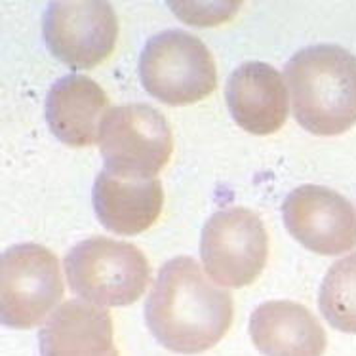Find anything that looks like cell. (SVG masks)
<instances>
[{
    "instance_id": "52a82bcc",
    "label": "cell",
    "mask_w": 356,
    "mask_h": 356,
    "mask_svg": "<svg viewBox=\"0 0 356 356\" xmlns=\"http://www.w3.org/2000/svg\"><path fill=\"white\" fill-rule=\"evenodd\" d=\"M200 255L211 280L227 288H244L257 280L267 265L269 234L252 210L227 208L206 221Z\"/></svg>"
},
{
    "instance_id": "5bb4252c",
    "label": "cell",
    "mask_w": 356,
    "mask_h": 356,
    "mask_svg": "<svg viewBox=\"0 0 356 356\" xmlns=\"http://www.w3.org/2000/svg\"><path fill=\"white\" fill-rule=\"evenodd\" d=\"M164 189L159 179H124L103 170L94 185V208L105 229L139 234L162 213Z\"/></svg>"
},
{
    "instance_id": "4fadbf2b",
    "label": "cell",
    "mask_w": 356,
    "mask_h": 356,
    "mask_svg": "<svg viewBox=\"0 0 356 356\" xmlns=\"http://www.w3.org/2000/svg\"><path fill=\"white\" fill-rule=\"evenodd\" d=\"M250 337L265 356H324L327 335L307 307L267 301L250 318Z\"/></svg>"
},
{
    "instance_id": "9c48e42d",
    "label": "cell",
    "mask_w": 356,
    "mask_h": 356,
    "mask_svg": "<svg viewBox=\"0 0 356 356\" xmlns=\"http://www.w3.org/2000/svg\"><path fill=\"white\" fill-rule=\"evenodd\" d=\"M286 229L307 250L339 255L356 248V211L347 198L320 185H301L282 204Z\"/></svg>"
},
{
    "instance_id": "7c38bea8",
    "label": "cell",
    "mask_w": 356,
    "mask_h": 356,
    "mask_svg": "<svg viewBox=\"0 0 356 356\" xmlns=\"http://www.w3.org/2000/svg\"><path fill=\"white\" fill-rule=\"evenodd\" d=\"M109 97L84 74L58 80L46 97V120L54 136L69 147H90L99 139Z\"/></svg>"
},
{
    "instance_id": "ba28073f",
    "label": "cell",
    "mask_w": 356,
    "mask_h": 356,
    "mask_svg": "<svg viewBox=\"0 0 356 356\" xmlns=\"http://www.w3.org/2000/svg\"><path fill=\"white\" fill-rule=\"evenodd\" d=\"M44 38L65 65L94 69L117 46L118 17L109 2H54L44 15Z\"/></svg>"
},
{
    "instance_id": "8fae6325",
    "label": "cell",
    "mask_w": 356,
    "mask_h": 356,
    "mask_svg": "<svg viewBox=\"0 0 356 356\" xmlns=\"http://www.w3.org/2000/svg\"><path fill=\"white\" fill-rule=\"evenodd\" d=\"M109 311L79 299L65 301L40 327V356H120Z\"/></svg>"
},
{
    "instance_id": "3957f363",
    "label": "cell",
    "mask_w": 356,
    "mask_h": 356,
    "mask_svg": "<svg viewBox=\"0 0 356 356\" xmlns=\"http://www.w3.org/2000/svg\"><path fill=\"white\" fill-rule=\"evenodd\" d=\"M71 290L92 305L126 307L136 303L151 280L145 254L130 242L92 236L67 254Z\"/></svg>"
},
{
    "instance_id": "7a4b0ae2",
    "label": "cell",
    "mask_w": 356,
    "mask_h": 356,
    "mask_svg": "<svg viewBox=\"0 0 356 356\" xmlns=\"http://www.w3.org/2000/svg\"><path fill=\"white\" fill-rule=\"evenodd\" d=\"M293 117L316 136H339L356 124V58L335 44L299 50L286 65Z\"/></svg>"
},
{
    "instance_id": "277c9868",
    "label": "cell",
    "mask_w": 356,
    "mask_h": 356,
    "mask_svg": "<svg viewBox=\"0 0 356 356\" xmlns=\"http://www.w3.org/2000/svg\"><path fill=\"white\" fill-rule=\"evenodd\" d=\"M105 170L124 179H156L174 153L166 117L147 103H128L107 111L99 131Z\"/></svg>"
},
{
    "instance_id": "6da1fadb",
    "label": "cell",
    "mask_w": 356,
    "mask_h": 356,
    "mask_svg": "<svg viewBox=\"0 0 356 356\" xmlns=\"http://www.w3.org/2000/svg\"><path fill=\"white\" fill-rule=\"evenodd\" d=\"M231 293L208 280L193 257L162 265L145 303V320L156 341L179 355H200L231 330Z\"/></svg>"
},
{
    "instance_id": "9a60e30c",
    "label": "cell",
    "mask_w": 356,
    "mask_h": 356,
    "mask_svg": "<svg viewBox=\"0 0 356 356\" xmlns=\"http://www.w3.org/2000/svg\"><path fill=\"white\" fill-rule=\"evenodd\" d=\"M318 305L330 326L356 334V252L327 269L320 286Z\"/></svg>"
},
{
    "instance_id": "5b68a950",
    "label": "cell",
    "mask_w": 356,
    "mask_h": 356,
    "mask_svg": "<svg viewBox=\"0 0 356 356\" xmlns=\"http://www.w3.org/2000/svg\"><path fill=\"white\" fill-rule=\"evenodd\" d=\"M139 76L147 92L166 105L197 103L218 86V67L208 46L177 29L162 31L145 44Z\"/></svg>"
},
{
    "instance_id": "30bf717a",
    "label": "cell",
    "mask_w": 356,
    "mask_h": 356,
    "mask_svg": "<svg viewBox=\"0 0 356 356\" xmlns=\"http://www.w3.org/2000/svg\"><path fill=\"white\" fill-rule=\"evenodd\" d=\"M225 95L234 122L255 136L278 131L290 113L282 74L261 61L236 67L227 82Z\"/></svg>"
},
{
    "instance_id": "8992f818",
    "label": "cell",
    "mask_w": 356,
    "mask_h": 356,
    "mask_svg": "<svg viewBox=\"0 0 356 356\" xmlns=\"http://www.w3.org/2000/svg\"><path fill=\"white\" fill-rule=\"evenodd\" d=\"M63 277L56 254L40 244L8 248L0 259L2 324L31 330L54 313L63 298Z\"/></svg>"
},
{
    "instance_id": "2e32d148",
    "label": "cell",
    "mask_w": 356,
    "mask_h": 356,
    "mask_svg": "<svg viewBox=\"0 0 356 356\" xmlns=\"http://www.w3.org/2000/svg\"><path fill=\"white\" fill-rule=\"evenodd\" d=\"M175 14L189 25H219L225 23L229 17H233L238 10L240 2H223V4H198V2H172L170 4Z\"/></svg>"
}]
</instances>
